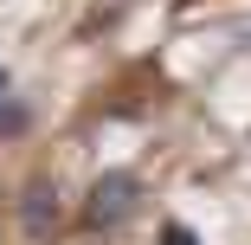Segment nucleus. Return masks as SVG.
<instances>
[{"mask_svg": "<svg viewBox=\"0 0 251 245\" xmlns=\"http://www.w3.org/2000/svg\"><path fill=\"white\" fill-rule=\"evenodd\" d=\"M58 219H65L58 187H52V181H26V193H20V232L39 245V239H52V232H58Z\"/></svg>", "mask_w": 251, "mask_h": 245, "instance_id": "f03ea898", "label": "nucleus"}, {"mask_svg": "<svg viewBox=\"0 0 251 245\" xmlns=\"http://www.w3.org/2000/svg\"><path fill=\"white\" fill-rule=\"evenodd\" d=\"M135 200H142L135 168H103V174L90 181V193H84V226H90V232H116V226L135 213Z\"/></svg>", "mask_w": 251, "mask_h": 245, "instance_id": "f257e3e1", "label": "nucleus"}, {"mask_svg": "<svg viewBox=\"0 0 251 245\" xmlns=\"http://www.w3.org/2000/svg\"><path fill=\"white\" fill-rule=\"evenodd\" d=\"M26 129H32V104H26V97H7V104H0V142H13Z\"/></svg>", "mask_w": 251, "mask_h": 245, "instance_id": "7ed1b4c3", "label": "nucleus"}, {"mask_svg": "<svg viewBox=\"0 0 251 245\" xmlns=\"http://www.w3.org/2000/svg\"><path fill=\"white\" fill-rule=\"evenodd\" d=\"M161 245H200V232H193L187 219H168V226H161Z\"/></svg>", "mask_w": 251, "mask_h": 245, "instance_id": "20e7f679", "label": "nucleus"}, {"mask_svg": "<svg viewBox=\"0 0 251 245\" xmlns=\"http://www.w3.org/2000/svg\"><path fill=\"white\" fill-rule=\"evenodd\" d=\"M7 97H13V71L0 65V104H7Z\"/></svg>", "mask_w": 251, "mask_h": 245, "instance_id": "39448f33", "label": "nucleus"}]
</instances>
